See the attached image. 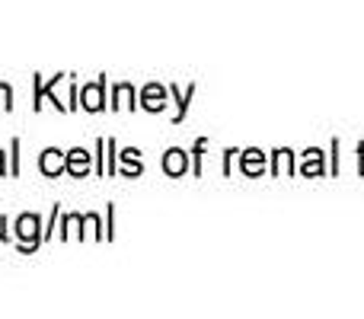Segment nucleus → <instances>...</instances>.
I'll use <instances>...</instances> for the list:
<instances>
[{"instance_id":"9","label":"nucleus","mask_w":364,"mask_h":319,"mask_svg":"<svg viewBox=\"0 0 364 319\" xmlns=\"http://www.w3.org/2000/svg\"><path fill=\"white\" fill-rule=\"evenodd\" d=\"M4 224H6V220L0 217V239H6V233H4Z\"/></svg>"},{"instance_id":"4","label":"nucleus","mask_w":364,"mask_h":319,"mask_svg":"<svg viewBox=\"0 0 364 319\" xmlns=\"http://www.w3.org/2000/svg\"><path fill=\"white\" fill-rule=\"evenodd\" d=\"M68 169L70 175H87L90 173V153L87 151H80V147H74V151L68 153Z\"/></svg>"},{"instance_id":"10","label":"nucleus","mask_w":364,"mask_h":319,"mask_svg":"<svg viewBox=\"0 0 364 319\" xmlns=\"http://www.w3.org/2000/svg\"><path fill=\"white\" fill-rule=\"evenodd\" d=\"M6 173V169H4V153H0V175H4Z\"/></svg>"},{"instance_id":"2","label":"nucleus","mask_w":364,"mask_h":319,"mask_svg":"<svg viewBox=\"0 0 364 319\" xmlns=\"http://www.w3.org/2000/svg\"><path fill=\"white\" fill-rule=\"evenodd\" d=\"M64 166H68V157H61L58 147H48V151L42 153V160H38V169H42L45 175H61Z\"/></svg>"},{"instance_id":"6","label":"nucleus","mask_w":364,"mask_h":319,"mask_svg":"<svg viewBox=\"0 0 364 319\" xmlns=\"http://www.w3.org/2000/svg\"><path fill=\"white\" fill-rule=\"evenodd\" d=\"M164 169L170 175H182V173H186V153H182V151H170L164 157Z\"/></svg>"},{"instance_id":"1","label":"nucleus","mask_w":364,"mask_h":319,"mask_svg":"<svg viewBox=\"0 0 364 319\" xmlns=\"http://www.w3.org/2000/svg\"><path fill=\"white\" fill-rule=\"evenodd\" d=\"M42 224H38L36 214H23V217L16 220V237H19V249L23 252H32L38 249V243H42Z\"/></svg>"},{"instance_id":"3","label":"nucleus","mask_w":364,"mask_h":319,"mask_svg":"<svg viewBox=\"0 0 364 319\" xmlns=\"http://www.w3.org/2000/svg\"><path fill=\"white\" fill-rule=\"evenodd\" d=\"M102 90H106V80L100 77V80H96L93 87H87V90L80 93V99H83L80 106H83V109H90V112H100V109L106 106V99H102Z\"/></svg>"},{"instance_id":"8","label":"nucleus","mask_w":364,"mask_h":319,"mask_svg":"<svg viewBox=\"0 0 364 319\" xmlns=\"http://www.w3.org/2000/svg\"><path fill=\"white\" fill-rule=\"evenodd\" d=\"M0 109H13V90L0 83Z\"/></svg>"},{"instance_id":"7","label":"nucleus","mask_w":364,"mask_h":319,"mask_svg":"<svg viewBox=\"0 0 364 319\" xmlns=\"http://www.w3.org/2000/svg\"><path fill=\"white\" fill-rule=\"evenodd\" d=\"M122 160H125V173H128V175L141 173V160H138V151H125V153H122Z\"/></svg>"},{"instance_id":"5","label":"nucleus","mask_w":364,"mask_h":319,"mask_svg":"<svg viewBox=\"0 0 364 319\" xmlns=\"http://www.w3.org/2000/svg\"><path fill=\"white\" fill-rule=\"evenodd\" d=\"M141 106L151 109V112H160V109L166 106V93L157 87V83H151V87L144 90V96H141Z\"/></svg>"}]
</instances>
